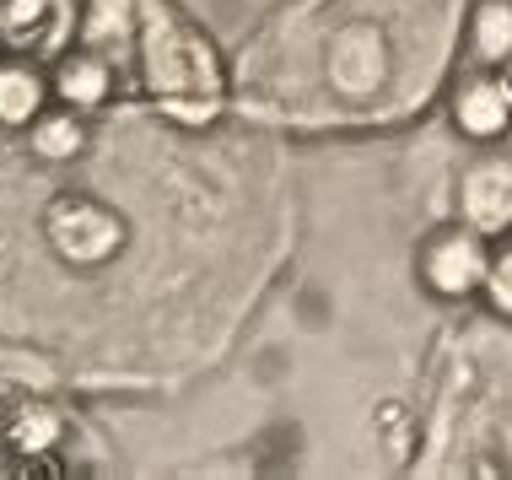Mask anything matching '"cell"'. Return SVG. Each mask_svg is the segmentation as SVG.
Segmentation results:
<instances>
[{
    "label": "cell",
    "mask_w": 512,
    "mask_h": 480,
    "mask_svg": "<svg viewBox=\"0 0 512 480\" xmlns=\"http://www.w3.org/2000/svg\"><path fill=\"white\" fill-rule=\"evenodd\" d=\"M464 0H286L232 65V108L275 130H389L453 71Z\"/></svg>",
    "instance_id": "1"
},
{
    "label": "cell",
    "mask_w": 512,
    "mask_h": 480,
    "mask_svg": "<svg viewBox=\"0 0 512 480\" xmlns=\"http://www.w3.org/2000/svg\"><path fill=\"white\" fill-rule=\"evenodd\" d=\"M81 44L108 54V65L146 103H157L189 130L211 125L232 103L227 60L173 0H87Z\"/></svg>",
    "instance_id": "2"
},
{
    "label": "cell",
    "mask_w": 512,
    "mask_h": 480,
    "mask_svg": "<svg viewBox=\"0 0 512 480\" xmlns=\"http://www.w3.org/2000/svg\"><path fill=\"white\" fill-rule=\"evenodd\" d=\"M491 270V238L475 232L469 222H448L437 232H426V243L415 249V276L437 297V303H464L486 286Z\"/></svg>",
    "instance_id": "3"
},
{
    "label": "cell",
    "mask_w": 512,
    "mask_h": 480,
    "mask_svg": "<svg viewBox=\"0 0 512 480\" xmlns=\"http://www.w3.org/2000/svg\"><path fill=\"white\" fill-rule=\"evenodd\" d=\"M44 238L71 265H103L124 249V222L87 195H60L44 211Z\"/></svg>",
    "instance_id": "4"
},
{
    "label": "cell",
    "mask_w": 512,
    "mask_h": 480,
    "mask_svg": "<svg viewBox=\"0 0 512 480\" xmlns=\"http://www.w3.org/2000/svg\"><path fill=\"white\" fill-rule=\"evenodd\" d=\"M453 125L464 141L496 146L502 135H512V81L507 71H469L453 81Z\"/></svg>",
    "instance_id": "5"
},
{
    "label": "cell",
    "mask_w": 512,
    "mask_h": 480,
    "mask_svg": "<svg viewBox=\"0 0 512 480\" xmlns=\"http://www.w3.org/2000/svg\"><path fill=\"white\" fill-rule=\"evenodd\" d=\"M459 216L486 238L512 232V157L507 152H480L459 178Z\"/></svg>",
    "instance_id": "6"
},
{
    "label": "cell",
    "mask_w": 512,
    "mask_h": 480,
    "mask_svg": "<svg viewBox=\"0 0 512 480\" xmlns=\"http://www.w3.org/2000/svg\"><path fill=\"white\" fill-rule=\"evenodd\" d=\"M76 33V0H0V44L11 54H54Z\"/></svg>",
    "instance_id": "7"
},
{
    "label": "cell",
    "mask_w": 512,
    "mask_h": 480,
    "mask_svg": "<svg viewBox=\"0 0 512 480\" xmlns=\"http://www.w3.org/2000/svg\"><path fill=\"white\" fill-rule=\"evenodd\" d=\"M54 103L76 108V114H98L108 108V98L119 92V71L108 65V54H98L92 44H76L54 60Z\"/></svg>",
    "instance_id": "8"
},
{
    "label": "cell",
    "mask_w": 512,
    "mask_h": 480,
    "mask_svg": "<svg viewBox=\"0 0 512 480\" xmlns=\"http://www.w3.org/2000/svg\"><path fill=\"white\" fill-rule=\"evenodd\" d=\"M54 103V76L27 54L0 60V130H33V119Z\"/></svg>",
    "instance_id": "9"
},
{
    "label": "cell",
    "mask_w": 512,
    "mask_h": 480,
    "mask_svg": "<svg viewBox=\"0 0 512 480\" xmlns=\"http://www.w3.org/2000/svg\"><path fill=\"white\" fill-rule=\"evenodd\" d=\"M464 54L480 71H507V60H512V0H475V6H469Z\"/></svg>",
    "instance_id": "10"
},
{
    "label": "cell",
    "mask_w": 512,
    "mask_h": 480,
    "mask_svg": "<svg viewBox=\"0 0 512 480\" xmlns=\"http://www.w3.org/2000/svg\"><path fill=\"white\" fill-rule=\"evenodd\" d=\"M27 141H33V152L44 162H71L81 146H87V125H81L76 108L65 103H49L44 114L33 119V130H27Z\"/></svg>",
    "instance_id": "11"
},
{
    "label": "cell",
    "mask_w": 512,
    "mask_h": 480,
    "mask_svg": "<svg viewBox=\"0 0 512 480\" xmlns=\"http://www.w3.org/2000/svg\"><path fill=\"white\" fill-rule=\"evenodd\" d=\"M60 437H65V421L54 416L49 405H22L17 410V421H11V448L17 454H27V459H44L49 448H60Z\"/></svg>",
    "instance_id": "12"
},
{
    "label": "cell",
    "mask_w": 512,
    "mask_h": 480,
    "mask_svg": "<svg viewBox=\"0 0 512 480\" xmlns=\"http://www.w3.org/2000/svg\"><path fill=\"white\" fill-rule=\"evenodd\" d=\"M480 297H486V308L496 313V319H512V238L502 243V249H491V270H486Z\"/></svg>",
    "instance_id": "13"
},
{
    "label": "cell",
    "mask_w": 512,
    "mask_h": 480,
    "mask_svg": "<svg viewBox=\"0 0 512 480\" xmlns=\"http://www.w3.org/2000/svg\"><path fill=\"white\" fill-rule=\"evenodd\" d=\"M507 81H512V60H507Z\"/></svg>",
    "instance_id": "14"
}]
</instances>
